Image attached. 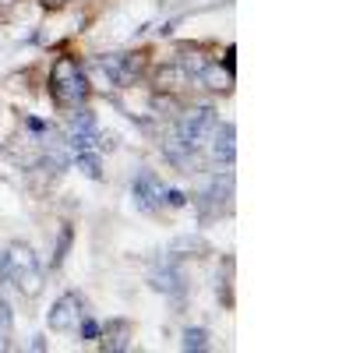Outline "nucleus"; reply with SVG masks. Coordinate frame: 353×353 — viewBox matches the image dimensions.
Returning a JSON list of instances; mask_svg holds the SVG:
<instances>
[{
	"mask_svg": "<svg viewBox=\"0 0 353 353\" xmlns=\"http://www.w3.org/2000/svg\"><path fill=\"white\" fill-rule=\"evenodd\" d=\"M50 92L61 106H81L88 96H92V85H88L85 71L78 68L74 57H57L50 68Z\"/></svg>",
	"mask_w": 353,
	"mask_h": 353,
	"instance_id": "obj_1",
	"label": "nucleus"
},
{
	"mask_svg": "<svg viewBox=\"0 0 353 353\" xmlns=\"http://www.w3.org/2000/svg\"><path fill=\"white\" fill-rule=\"evenodd\" d=\"M219 124V117H216V110L212 106H191V110H181L176 113V124H173V134L181 138L188 149H201L205 141H209V134H212V128Z\"/></svg>",
	"mask_w": 353,
	"mask_h": 353,
	"instance_id": "obj_2",
	"label": "nucleus"
},
{
	"mask_svg": "<svg viewBox=\"0 0 353 353\" xmlns=\"http://www.w3.org/2000/svg\"><path fill=\"white\" fill-rule=\"evenodd\" d=\"M99 71L106 74L110 85L131 88L138 81V74L145 71V53H106V57H99Z\"/></svg>",
	"mask_w": 353,
	"mask_h": 353,
	"instance_id": "obj_3",
	"label": "nucleus"
},
{
	"mask_svg": "<svg viewBox=\"0 0 353 353\" xmlns=\"http://www.w3.org/2000/svg\"><path fill=\"white\" fill-rule=\"evenodd\" d=\"M230 205H233V173L226 170L223 176H212L209 188L198 194V209H201V219L209 223V219H219L223 212H230Z\"/></svg>",
	"mask_w": 353,
	"mask_h": 353,
	"instance_id": "obj_4",
	"label": "nucleus"
},
{
	"mask_svg": "<svg viewBox=\"0 0 353 353\" xmlns=\"http://www.w3.org/2000/svg\"><path fill=\"white\" fill-rule=\"evenodd\" d=\"M50 329L53 332H71V329H78V321L85 318V297L78 290H68V293H61V297L53 301V307H50Z\"/></svg>",
	"mask_w": 353,
	"mask_h": 353,
	"instance_id": "obj_5",
	"label": "nucleus"
},
{
	"mask_svg": "<svg viewBox=\"0 0 353 353\" xmlns=\"http://www.w3.org/2000/svg\"><path fill=\"white\" fill-rule=\"evenodd\" d=\"M163 181L152 173V170H138L134 173V181H131V198H134V205L141 212H159L163 209Z\"/></svg>",
	"mask_w": 353,
	"mask_h": 353,
	"instance_id": "obj_6",
	"label": "nucleus"
},
{
	"mask_svg": "<svg viewBox=\"0 0 353 353\" xmlns=\"http://www.w3.org/2000/svg\"><path fill=\"white\" fill-rule=\"evenodd\" d=\"M149 286L166 293V297H184V276L173 265V258H159L149 269Z\"/></svg>",
	"mask_w": 353,
	"mask_h": 353,
	"instance_id": "obj_7",
	"label": "nucleus"
},
{
	"mask_svg": "<svg viewBox=\"0 0 353 353\" xmlns=\"http://www.w3.org/2000/svg\"><path fill=\"white\" fill-rule=\"evenodd\" d=\"M209 149H212V159L216 163L233 166V159H237V128H233L230 121L216 124L212 134H209Z\"/></svg>",
	"mask_w": 353,
	"mask_h": 353,
	"instance_id": "obj_8",
	"label": "nucleus"
},
{
	"mask_svg": "<svg viewBox=\"0 0 353 353\" xmlns=\"http://www.w3.org/2000/svg\"><path fill=\"white\" fill-rule=\"evenodd\" d=\"M99 336H103V350H110V353L131 350V321L113 318V321H106V325H99Z\"/></svg>",
	"mask_w": 353,
	"mask_h": 353,
	"instance_id": "obj_9",
	"label": "nucleus"
},
{
	"mask_svg": "<svg viewBox=\"0 0 353 353\" xmlns=\"http://www.w3.org/2000/svg\"><path fill=\"white\" fill-rule=\"evenodd\" d=\"M8 283H14V290L21 293V297H39L43 293V283H46V276H43V269L36 265V269H11L8 272Z\"/></svg>",
	"mask_w": 353,
	"mask_h": 353,
	"instance_id": "obj_10",
	"label": "nucleus"
},
{
	"mask_svg": "<svg viewBox=\"0 0 353 353\" xmlns=\"http://www.w3.org/2000/svg\"><path fill=\"white\" fill-rule=\"evenodd\" d=\"M198 81L205 88H212V92H230V88H233V71L226 64H219V61H209V64L201 68Z\"/></svg>",
	"mask_w": 353,
	"mask_h": 353,
	"instance_id": "obj_11",
	"label": "nucleus"
},
{
	"mask_svg": "<svg viewBox=\"0 0 353 353\" xmlns=\"http://www.w3.org/2000/svg\"><path fill=\"white\" fill-rule=\"evenodd\" d=\"M170 254L173 258H201V254H209V241L198 237V233H181V237H173Z\"/></svg>",
	"mask_w": 353,
	"mask_h": 353,
	"instance_id": "obj_12",
	"label": "nucleus"
},
{
	"mask_svg": "<svg viewBox=\"0 0 353 353\" xmlns=\"http://www.w3.org/2000/svg\"><path fill=\"white\" fill-rule=\"evenodd\" d=\"M191 85V74L181 68V64H166L156 71V88L159 92H181V88Z\"/></svg>",
	"mask_w": 353,
	"mask_h": 353,
	"instance_id": "obj_13",
	"label": "nucleus"
},
{
	"mask_svg": "<svg viewBox=\"0 0 353 353\" xmlns=\"http://www.w3.org/2000/svg\"><path fill=\"white\" fill-rule=\"evenodd\" d=\"M36 265H39V258H36V251H32L28 241H11L8 244V272L11 269H36Z\"/></svg>",
	"mask_w": 353,
	"mask_h": 353,
	"instance_id": "obj_14",
	"label": "nucleus"
},
{
	"mask_svg": "<svg viewBox=\"0 0 353 353\" xmlns=\"http://www.w3.org/2000/svg\"><path fill=\"white\" fill-rule=\"evenodd\" d=\"M71 163L78 166V173L88 176V181H103V159H99L96 152H78Z\"/></svg>",
	"mask_w": 353,
	"mask_h": 353,
	"instance_id": "obj_15",
	"label": "nucleus"
},
{
	"mask_svg": "<svg viewBox=\"0 0 353 353\" xmlns=\"http://www.w3.org/2000/svg\"><path fill=\"white\" fill-rule=\"evenodd\" d=\"M176 64H181V68H184L191 78H198V74H201V68L209 64V57H205L198 46H191V50L184 46V50H181V61H176Z\"/></svg>",
	"mask_w": 353,
	"mask_h": 353,
	"instance_id": "obj_16",
	"label": "nucleus"
},
{
	"mask_svg": "<svg viewBox=\"0 0 353 353\" xmlns=\"http://www.w3.org/2000/svg\"><path fill=\"white\" fill-rule=\"evenodd\" d=\"M71 131H88V134H99V121H96V113L92 110H78L74 106V113H71V124H68Z\"/></svg>",
	"mask_w": 353,
	"mask_h": 353,
	"instance_id": "obj_17",
	"label": "nucleus"
},
{
	"mask_svg": "<svg viewBox=\"0 0 353 353\" xmlns=\"http://www.w3.org/2000/svg\"><path fill=\"white\" fill-rule=\"evenodd\" d=\"M71 226H61V233H57V248H53V258H50V269H61L64 265V258H68V251H71Z\"/></svg>",
	"mask_w": 353,
	"mask_h": 353,
	"instance_id": "obj_18",
	"label": "nucleus"
},
{
	"mask_svg": "<svg viewBox=\"0 0 353 353\" xmlns=\"http://www.w3.org/2000/svg\"><path fill=\"white\" fill-rule=\"evenodd\" d=\"M181 346H184V350H194V353L209 350V332H205V329H184Z\"/></svg>",
	"mask_w": 353,
	"mask_h": 353,
	"instance_id": "obj_19",
	"label": "nucleus"
},
{
	"mask_svg": "<svg viewBox=\"0 0 353 353\" xmlns=\"http://www.w3.org/2000/svg\"><path fill=\"white\" fill-rule=\"evenodd\" d=\"M11 332H14V314H11V304L0 297V339H11Z\"/></svg>",
	"mask_w": 353,
	"mask_h": 353,
	"instance_id": "obj_20",
	"label": "nucleus"
},
{
	"mask_svg": "<svg viewBox=\"0 0 353 353\" xmlns=\"http://www.w3.org/2000/svg\"><path fill=\"white\" fill-rule=\"evenodd\" d=\"M163 201L170 205V209H184V205H188V194H184L181 188H166V191H163Z\"/></svg>",
	"mask_w": 353,
	"mask_h": 353,
	"instance_id": "obj_21",
	"label": "nucleus"
},
{
	"mask_svg": "<svg viewBox=\"0 0 353 353\" xmlns=\"http://www.w3.org/2000/svg\"><path fill=\"white\" fill-rule=\"evenodd\" d=\"M78 325H81V339H99V321H96V318H88V314H85Z\"/></svg>",
	"mask_w": 353,
	"mask_h": 353,
	"instance_id": "obj_22",
	"label": "nucleus"
},
{
	"mask_svg": "<svg viewBox=\"0 0 353 353\" xmlns=\"http://www.w3.org/2000/svg\"><path fill=\"white\" fill-rule=\"evenodd\" d=\"M25 124H28V131H36V134H43V131H50L39 117H25Z\"/></svg>",
	"mask_w": 353,
	"mask_h": 353,
	"instance_id": "obj_23",
	"label": "nucleus"
},
{
	"mask_svg": "<svg viewBox=\"0 0 353 353\" xmlns=\"http://www.w3.org/2000/svg\"><path fill=\"white\" fill-rule=\"evenodd\" d=\"M8 283V248H0V286Z\"/></svg>",
	"mask_w": 353,
	"mask_h": 353,
	"instance_id": "obj_24",
	"label": "nucleus"
},
{
	"mask_svg": "<svg viewBox=\"0 0 353 353\" xmlns=\"http://www.w3.org/2000/svg\"><path fill=\"white\" fill-rule=\"evenodd\" d=\"M28 346H32V350H39V353H43V350H46V339H43V336H32V343H28Z\"/></svg>",
	"mask_w": 353,
	"mask_h": 353,
	"instance_id": "obj_25",
	"label": "nucleus"
},
{
	"mask_svg": "<svg viewBox=\"0 0 353 353\" xmlns=\"http://www.w3.org/2000/svg\"><path fill=\"white\" fill-rule=\"evenodd\" d=\"M43 4H46L50 11H57V8H64V4H68V0H43Z\"/></svg>",
	"mask_w": 353,
	"mask_h": 353,
	"instance_id": "obj_26",
	"label": "nucleus"
},
{
	"mask_svg": "<svg viewBox=\"0 0 353 353\" xmlns=\"http://www.w3.org/2000/svg\"><path fill=\"white\" fill-rule=\"evenodd\" d=\"M8 8H14V0H0V11H8Z\"/></svg>",
	"mask_w": 353,
	"mask_h": 353,
	"instance_id": "obj_27",
	"label": "nucleus"
},
{
	"mask_svg": "<svg viewBox=\"0 0 353 353\" xmlns=\"http://www.w3.org/2000/svg\"><path fill=\"white\" fill-rule=\"evenodd\" d=\"M0 350H8V343H4V339H0Z\"/></svg>",
	"mask_w": 353,
	"mask_h": 353,
	"instance_id": "obj_28",
	"label": "nucleus"
}]
</instances>
